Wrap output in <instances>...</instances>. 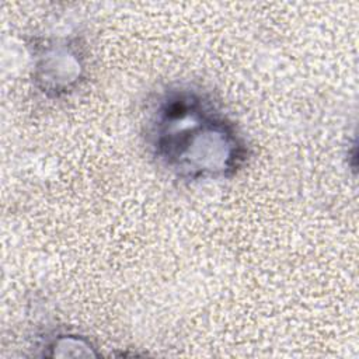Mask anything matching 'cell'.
<instances>
[{
  "mask_svg": "<svg viewBox=\"0 0 359 359\" xmlns=\"http://www.w3.org/2000/svg\"><path fill=\"white\" fill-rule=\"evenodd\" d=\"M143 136L157 164L187 182L233 178L250 157L236 123L208 93L192 86L157 93L147 107Z\"/></svg>",
  "mask_w": 359,
  "mask_h": 359,
  "instance_id": "1",
  "label": "cell"
},
{
  "mask_svg": "<svg viewBox=\"0 0 359 359\" xmlns=\"http://www.w3.org/2000/svg\"><path fill=\"white\" fill-rule=\"evenodd\" d=\"M35 87L49 98L70 94L86 70L83 45L77 38H38L32 43Z\"/></svg>",
  "mask_w": 359,
  "mask_h": 359,
  "instance_id": "2",
  "label": "cell"
}]
</instances>
